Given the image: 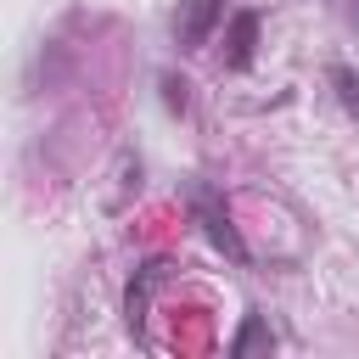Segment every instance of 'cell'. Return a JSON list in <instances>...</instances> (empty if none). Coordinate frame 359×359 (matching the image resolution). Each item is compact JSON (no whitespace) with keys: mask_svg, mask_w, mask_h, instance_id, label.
Returning <instances> with one entry per match:
<instances>
[{"mask_svg":"<svg viewBox=\"0 0 359 359\" xmlns=\"http://www.w3.org/2000/svg\"><path fill=\"white\" fill-rule=\"evenodd\" d=\"M191 213H196L202 236H208L230 264H247V247H241V236H236V224H230V208H224V196H219L213 185H191Z\"/></svg>","mask_w":359,"mask_h":359,"instance_id":"1","label":"cell"},{"mask_svg":"<svg viewBox=\"0 0 359 359\" xmlns=\"http://www.w3.org/2000/svg\"><path fill=\"white\" fill-rule=\"evenodd\" d=\"M219 22H224V0H180V11H174V45L191 56V50H202L213 39Z\"/></svg>","mask_w":359,"mask_h":359,"instance_id":"2","label":"cell"},{"mask_svg":"<svg viewBox=\"0 0 359 359\" xmlns=\"http://www.w3.org/2000/svg\"><path fill=\"white\" fill-rule=\"evenodd\" d=\"M258 28H264V17H258L252 6H241V11L230 17V28H224V67H230V73H247V67H252Z\"/></svg>","mask_w":359,"mask_h":359,"instance_id":"3","label":"cell"},{"mask_svg":"<svg viewBox=\"0 0 359 359\" xmlns=\"http://www.w3.org/2000/svg\"><path fill=\"white\" fill-rule=\"evenodd\" d=\"M168 280V264L163 258H151L146 269H135V280H129V297H123V320H129V331L140 337L146 331V303H151V292Z\"/></svg>","mask_w":359,"mask_h":359,"instance_id":"4","label":"cell"},{"mask_svg":"<svg viewBox=\"0 0 359 359\" xmlns=\"http://www.w3.org/2000/svg\"><path fill=\"white\" fill-rule=\"evenodd\" d=\"M325 79H331V90H337L342 112H348V118H359V67H348V62H331V67H325Z\"/></svg>","mask_w":359,"mask_h":359,"instance_id":"5","label":"cell"},{"mask_svg":"<svg viewBox=\"0 0 359 359\" xmlns=\"http://www.w3.org/2000/svg\"><path fill=\"white\" fill-rule=\"evenodd\" d=\"M258 342H269V348H275V337L264 331V320H258V314H247V325L236 331V342H230V353H247V348H258Z\"/></svg>","mask_w":359,"mask_h":359,"instance_id":"6","label":"cell"},{"mask_svg":"<svg viewBox=\"0 0 359 359\" xmlns=\"http://www.w3.org/2000/svg\"><path fill=\"white\" fill-rule=\"evenodd\" d=\"M191 84L185 79H174V73H163V101H168V112H185L191 107V95H185Z\"/></svg>","mask_w":359,"mask_h":359,"instance_id":"7","label":"cell"},{"mask_svg":"<svg viewBox=\"0 0 359 359\" xmlns=\"http://www.w3.org/2000/svg\"><path fill=\"white\" fill-rule=\"evenodd\" d=\"M353 22H359V6H353Z\"/></svg>","mask_w":359,"mask_h":359,"instance_id":"8","label":"cell"}]
</instances>
